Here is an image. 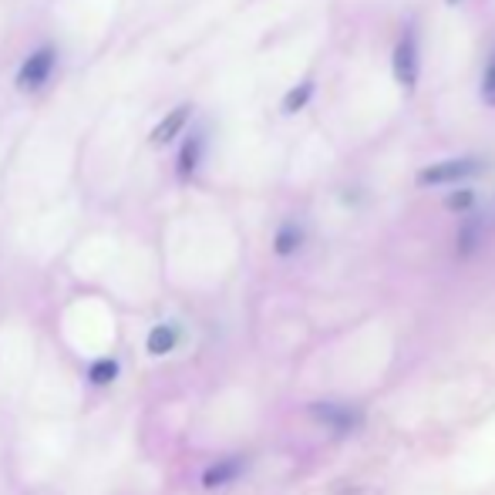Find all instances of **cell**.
Returning a JSON list of instances; mask_svg holds the SVG:
<instances>
[{"mask_svg":"<svg viewBox=\"0 0 495 495\" xmlns=\"http://www.w3.org/2000/svg\"><path fill=\"white\" fill-rule=\"evenodd\" d=\"M57 65H61V51H57L55 44H41V48H34L24 55L21 61V68L14 74V88L21 95H41L44 88L51 84L55 78Z\"/></svg>","mask_w":495,"mask_h":495,"instance_id":"6da1fadb","label":"cell"},{"mask_svg":"<svg viewBox=\"0 0 495 495\" xmlns=\"http://www.w3.org/2000/svg\"><path fill=\"white\" fill-rule=\"evenodd\" d=\"M418 65H421V61H418V38H414L412 28H404V34H401L398 44H395V51H391L395 82L412 91L414 84H418Z\"/></svg>","mask_w":495,"mask_h":495,"instance_id":"7a4b0ae2","label":"cell"},{"mask_svg":"<svg viewBox=\"0 0 495 495\" xmlns=\"http://www.w3.org/2000/svg\"><path fill=\"white\" fill-rule=\"evenodd\" d=\"M193 105L189 101H182V105H176L172 111H165V118L155 128L149 132V145L152 149H165V145H172L176 138L186 132V125H189V118H193Z\"/></svg>","mask_w":495,"mask_h":495,"instance_id":"3957f363","label":"cell"},{"mask_svg":"<svg viewBox=\"0 0 495 495\" xmlns=\"http://www.w3.org/2000/svg\"><path fill=\"white\" fill-rule=\"evenodd\" d=\"M479 172V162L475 159H448V162H435L418 172V182L421 186H448V182H458Z\"/></svg>","mask_w":495,"mask_h":495,"instance_id":"277c9868","label":"cell"},{"mask_svg":"<svg viewBox=\"0 0 495 495\" xmlns=\"http://www.w3.org/2000/svg\"><path fill=\"white\" fill-rule=\"evenodd\" d=\"M203 155H206V135H203V132L186 135V142H182V149H179V159H176L179 179H193L195 172H199V165H203Z\"/></svg>","mask_w":495,"mask_h":495,"instance_id":"5b68a950","label":"cell"},{"mask_svg":"<svg viewBox=\"0 0 495 495\" xmlns=\"http://www.w3.org/2000/svg\"><path fill=\"white\" fill-rule=\"evenodd\" d=\"M310 98H314V82L307 78V82H300V84H293L287 95H283V115H297V111H303L307 105H310Z\"/></svg>","mask_w":495,"mask_h":495,"instance_id":"8992f818","label":"cell"},{"mask_svg":"<svg viewBox=\"0 0 495 495\" xmlns=\"http://www.w3.org/2000/svg\"><path fill=\"white\" fill-rule=\"evenodd\" d=\"M300 243H303V230L297 222H287V226H280V233H276V239H274V249L280 256H290V253L300 249Z\"/></svg>","mask_w":495,"mask_h":495,"instance_id":"52a82bcc","label":"cell"},{"mask_svg":"<svg viewBox=\"0 0 495 495\" xmlns=\"http://www.w3.org/2000/svg\"><path fill=\"white\" fill-rule=\"evenodd\" d=\"M176 344H179V330L172 324H162L149 334V354H169Z\"/></svg>","mask_w":495,"mask_h":495,"instance_id":"ba28073f","label":"cell"},{"mask_svg":"<svg viewBox=\"0 0 495 495\" xmlns=\"http://www.w3.org/2000/svg\"><path fill=\"white\" fill-rule=\"evenodd\" d=\"M239 475V462H220V465L206 468V475H203V485L206 489H216V485H226V482H233Z\"/></svg>","mask_w":495,"mask_h":495,"instance_id":"9c48e42d","label":"cell"},{"mask_svg":"<svg viewBox=\"0 0 495 495\" xmlns=\"http://www.w3.org/2000/svg\"><path fill=\"white\" fill-rule=\"evenodd\" d=\"M115 378H118V360H109V358L91 364V371H88V381L91 385H109Z\"/></svg>","mask_w":495,"mask_h":495,"instance_id":"30bf717a","label":"cell"},{"mask_svg":"<svg viewBox=\"0 0 495 495\" xmlns=\"http://www.w3.org/2000/svg\"><path fill=\"white\" fill-rule=\"evenodd\" d=\"M482 101L495 109V55L489 57V65H485V74H482Z\"/></svg>","mask_w":495,"mask_h":495,"instance_id":"8fae6325","label":"cell"},{"mask_svg":"<svg viewBox=\"0 0 495 495\" xmlns=\"http://www.w3.org/2000/svg\"><path fill=\"white\" fill-rule=\"evenodd\" d=\"M317 414H320V418H334V421H327V425H337V428H347V425H351V421H347L351 414H347V412H337V408H317Z\"/></svg>","mask_w":495,"mask_h":495,"instance_id":"7c38bea8","label":"cell"},{"mask_svg":"<svg viewBox=\"0 0 495 495\" xmlns=\"http://www.w3.org/2000/svg\"><path fill=\"white\" fill-rule=\"evenodd\" d=\"M475 203V195L468 193V189H458L455 195H448V209H468Z\"/></svg>","mask_w":495,"mask_h":495,"instance_id":"4fadbf2b","label":"cell"},{"mask_svg":"<svg viewBox=\"0 0 495 495\" xmlns=\"http://www.w3.org/2000/svg\"><path fill=\"white\" fill-rule=\"evenodd\" d=\"M448 4H458V0H448Z\"/></svg>","mask_w":495,"mask_h":495,"instance_id":"5bb4252c","label":"cell"}]
</instances>
